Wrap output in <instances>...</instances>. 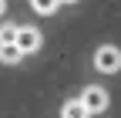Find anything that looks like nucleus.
Returning a JSON list of instances; mask_svg holds the SVG:
<instances>
[{"mask_svg":"<svg viewBox=\"0 0 121 118\" xmlns=\"http://www.w3.org/2000/svg\"><path fill=\"white\" fill-rule=\"evenodd\" d=\"M20 57H24V51L17 47V44H0V61L4 64H17Z\"/></svg>","mask_w":121,"mask_h":118,"instance_id":"nucleus-5","label":"nucleus"},{"mask_svg":"<svg viewBox=\"0 0 121 118\" xmlns=\"http://www.w3.org/2000/svg\"><path fill=\"white\" fill-rule=\"evenodd\" d=\"M60 118H91V111L84 108V101H64V108H60Z\"/></svg>","mask_w":121,"mask_h":118,"instance_id":"nucleus-4","label":"nucleus"},{"mask_svg":"<svg viewBox=\"0 0 121 118\" xmlns=\"http://www.w3.org/2000/svg\"><path fill=\"white\" fill-rule=\"evenodd\" d=\"M30 7H34L37 14H44V17H51V14H57L60 0H30Z\"/></svg>","mask_w":121,"mask_h":118,"instance_id":"nucleus-6","label":"nucleus"},{"mask_svg":"<svg viewBox=\"0 0 121 118\" xmlns=\"http://www.w3.org/2000/svg\"><path fill=\"white\" fill-rule=\"evenodd\" d=\"M4 10H7V0H0V14H4Z\"/></svg>","mask_w":121,"mask_h":118,"instance_id":"nucleus-8","label":"nucleus"},{"mask_svg":"<svg viewBox=\"0 0 121 118\" xmlns=\"http://www.w3.org/2000/svg\"><path fill=\"white\" fill-rule=\"evenodd\" d=\"M94 68L104 71V74H114V71H121V51L114 47V44H104V47L94 51Z\"/></svg>","mask_w":121,"mask_h":118,"instance_id":"nucleus-1","label":"nucleus"},{"mask_svg":"<svg viewBox=\"0 0 121 118\" xmlns=\"http://www.w3.org/2000/svg\"><path fill=\"white\" fill-rule=\"evenodd\" d=\"M17 47L24 54H34L40 47V31H37V27H20V31H17Z\"/></svg>","mask_w":121,"mask_h":118,"instance_id":"nucleus-3","label":"nucleus"},{"mask_svg":"<svg viewBox=\"0 0 121 118\" xmlns=\"http://www.w3.org/2000/svg\"><path fill=\"white\" fill-rule=\"evenodd\" d=\"M17 31H20V27L4 24V27H0V44H17Z\"/></svg>","mask_w":121,"mask_h":118,"instance_id":"nucleus-7","label":"nucleus"},{"mask_svg":"<svg viewBox=\"0 0 121 118\" xmlns=\"http://www.w3.org/2000/svg\"><path fill=\"white\" fill-rule=\"evenodd\" d=\"M60 4H78V0H60Z\"/></svg>","mask_w":121,"mask_h":118,"instance_id":"nucleus-9","label":"nucleus"},{"mask_svg":"<svg viewBox=\"0 0 121 118\" xmlns=\"http://www.w3.org/2000/svg\"><path fill=\"white\" fill-rule=\"evenodd\" d=\"M81 101H84V108H87L91 115H101L104 108H108V91L98 88V84H91V88L81 91Z\"/></svg>","mask_w":121,"mask_h":118,"instance_id":"nucleus-2","label":"nucleus"}]
</instances>
